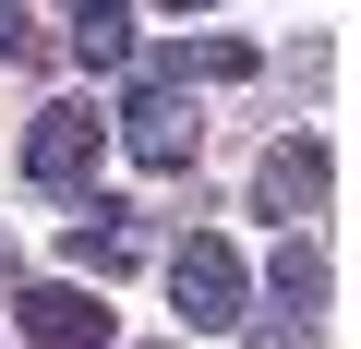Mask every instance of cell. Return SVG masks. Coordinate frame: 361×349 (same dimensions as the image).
Instances as JSON below:
<instances>
[{"label":"cell","instance_id":"7c38bea8","mask_svg":"<svg viewBox=\"0 0 361 349\" xmlns=\"http://www.w3.org/2000/svg\"><path fill=\"white\" fill-rule=\"evenodd\" d=\"M157 13H217V0H157Z\"/></svg>","mask_w":361,"mask_h":349},{"label":"cell","instance_id":"7a4b0ae2","mask_svg":"<svg viewBox=\"0 0 361 349\" xmlns=\"http://www.w3.org/2000/svg\"><path fill=\"white\" fill-rule=\"evenodd\" d=\"M109 133L133 145V169H193V133H205V121H193V97H180V85H157V73H145V85L121 97V121H109Z\"/></svg>","mask_w":361,"mask_h":349},{"label":"cell","instance_id":"8fae6325","mask_svg":"<svg viewBox=\"0 0 361 349\" xmlns=\"http://www.w3.org/2000/svg\"><path fill=\"white\" fill-rule=\"evenodd\" d=\"M301 325H313V313H265V325H253V349H301Z\"/></svg>","mask_w":361,"mask_h":349},{"label":"cell","instance_id":"4fadbf2b","mask_svg":"<svg viewBox=\"0 0 361 349\" xmlns=\"http://www.w3.org/2000/svg\"><path fill=\"white\" fill-rule=\"evenodd\" d=\"M0 289H13V241H0Z\"/></svg>","mask_w":361,"mask_h":349},{"label":"cell","instance_id":"52a82bcc","mask_svg":"<svg viewBox=\"0 0 361 349\" xmlns=\"http://www.w3.org/2000/svg\"><path fill=\"white\" fill-rule=\"evenodd\" d=\"M61 13H73V61H133V0H61Z\"/></svg>","mask_w":361,"mask_h":349},{"label":"cell","instance_id":"3957f363","mask_svg":"<svg viewBox=\"0 0 361 349\" xmlns=\"http://www.w3.org/2000/svg\"><path fill=\"white\" fill-rule=\"evenodd\" d=\"M97 145H109V121L97 109H37V133H25V181L37 193H85V169H97Z\"/></svg>","mask_w":361,"mask_h":349},{"label":"cell","instance_id":"277c9868","mask_svg":"<svg viewBox=\"0 0 361 349\" xmlns=\"http://www.w3.org/2000/svg\"><path fill=\"white\" fill-rule=\"evenodd\" d=\"M13 313H25V337H37V349H109V301H97L85 277H37Z\"/></svg>","mask_w":361,"mask_h":349},{"label":"cell","instance_id":"5b68a950","mask_svg":"<svg viewBox=\"0 0 361 349\" xmlns=\"http://www.w3.org/2000/svg\"><path fill=\"white\" fill-rule=\"evenodd\" d=\"M61 253H73V265H85V277H121V265H145V217H133V205H109V193H97V205H85V217H73V241H61Z\"/></svg>","mask_w":361,"mask_h":349},{"label":"cell","instance_id":"30bf717a","mask_svg":"<svg viewBox=\"0 0 361 349\" xmlns=\"http://www.w3.org/2000/svg\"><path fill=\"white\" fill-rule=\"evenodd\" d=\"M37 49V25H25V0H0V61H25Z\"/></svg>","mask_w":361,"mask_h":349},{"label":"cell","instance_id":"ba28073f","mask_svg":"<svg viewBox=\"0 0 361 349\" xmlns=\"http://www.w3.org/2000/svg\"><path fill=\"white\" fill-rule=\"evenodd\" d=\"M241 73H253L241 37H205V49L180 37V49H157V85H241Z\"/></svg>","mask_w":361,"mask_h":349},{"label":"cell","instance_id":"6da1fadb","mask_svg":"<svg viewBox=\"0 0 361 349\" xmlns=\"http://www.w3.org/2000/svg\"><path fill=\"white\" fill-rule=\"evenodd\" d=\"M241 289H253V277H241V253H229V241H205V229L169 253V301H180V325H193V337L241 325Z\"/></svg>","mask_w":361,"mask_h":349},{"label":"cell","instance_id":"8992f818","mask_svg":"<svg viewBox=\"0 0 361 349\" xmlns=\"http://www.w3.org/2000/svg\"><path fill=\"white\" fill-rule=\"evenodd\" d=\"M253 193H265V217H313V205H325V145L289 133V145L265 157V181H253Z\"/></svg>","mask_w":361,"mask_h":349},{"label":"cell","instance_id":"9c48e42d","mask_svg":"<svg viewBox=\"0 0 361 349\" xmlns=\"http://www.w3.org/2000/svg\"><path fill=\"white\" fill-rule=\"evenodd\" d=\"M325 301V265H313V241H289L277 253V313H313Z\"/></svg>","mask_w":361,"mask_h":349}]
</instances>
